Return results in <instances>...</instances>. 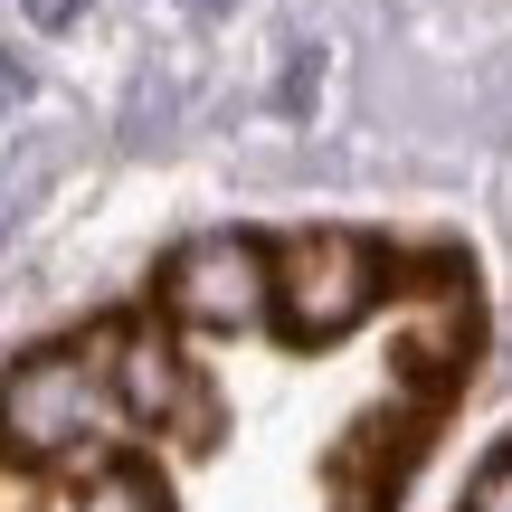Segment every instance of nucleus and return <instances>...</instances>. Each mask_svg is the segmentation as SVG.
<instances>
[{
  "label": "nucleus",
  "mask_w": 512,
  "mask_h": 512,
  "mask_svg": "<svg viewBox=\"0 0 512 512\" xmlns=\"http://www.w3.org/2000/svg\"><path fill=\"white\" fill-rule=\"evenodd\" d=\"M105 408H114L105 342L95 351L48 342V351H29V361L0 370V446L29 456V465H57V456H76V446H95L105 437Z\"/></svg>",
  "instance_id": "f257e3e1"
},
{
  "label": "nucleus",
  "mask_w": 512,
  "mask_h": 512,
  "mask_svg": "<svg viewBox=\"0 0 512 512\" xmlns=\"http://www.w3.org/2000/svg\"><path fill=\"white\" fill-rule=\"evenodd\" d=\"M380 304V247L351 228H304L275 247V323L294 342H342Z\"/></svg>",
  "instance_id": "f03ea898"
},
{
  "label": "nucleus",
  "mask_w": 512,
  "mask_h": 512,
  "mask_svg": "<svg viewBox=\"0 0 512 512\" xmlns=\"http://www.w3.org/2000/svg\"><path fill=\"white\" fill-rule=\"evenodd\" d=\"M162 304L181 313V323H209V332H238L256 313L275 304V256L238 238V228H219V238H190L181 256L162 266Z\"/></svg>",
  "instance_id": "7ed1b4c3"
},
{
  "label": "nucleus",
  "mask_w": 512,
  "mask_h": 512,
  "mask_svg": "<svg viewBox=\"0 0 512 512\" xmlns=\"http://www.w3.org/2000/svg\"><path fill=\"white\" fill-rule=\"evenodd\" d=\"M105 389H114V408H124V418H143V427H162V418H181V408H190L181 351H171L162 332H143V323L105 332Z\"/></svg>",
  "instance_id": "20e7f679"
},
{
  "label": "nucleus",
  "mask_w": 512,
  "mask_h": 512,
  "mask_svg": "<svg viewBox=\"0 0 512 512\" xmlns=\"http://www.w3.org/2000/svg\"><path fill=\"white\" fill-rule=\"evenodd\" d=\"M76 512H171V494H162L152 465H105V475L76 494Z\"/></svg>",
  "instance_id": "39448f33"
},
{
  "label": "nucleus",
  "mask_w": 512,
  "mask_h": 512,
  "mask_svg": "<svg viewBox=\"0 0 512 512\" xmlns=\"http://www.w3.org/2000/svg\"><path fill=\"white\" fill-rule=\"evenodd\" d=\"M465 512H512V446H503L494 465H484L475 484H465Z\"/></svg>",
  "instance_id": "423d86ee"
},
{
  "label": "nucleus",
  "mask_w": 512,
  "mask_h": 512,
  "mask_svg": "<svg viewBox=\"0 0 512 512\" xmlns=\"http://www.w3.org/2000/svg\"><path fill=\"white\" fill-rule=\"evenodd\" d=\"M29 181H38V152H29V162H10V181H0V238L19 228V200H29Z\"/></svg>",
  "instance_id": "0eeeda50"
},
{
  "label": "nucleus",
  "mask_w": 512,
  "mask_h": 512,
  "mask_svg": "<svg viewBox=\"0 0 512 512\" xmlns=\"http://www.w3.org/2000/svg\"><path fill=\"white\" fill-rule=\"evenodd\" d=\"M19 10H29L38 29H76V19H86V0H19Z\"/></svg>",
  "instance_id": "6e6552de"
},
{
  "label": "nucleus",
  "mask_w": 512,
  "mask_h": 512,
  "mask_svg": "<svg viewBox=\"0 0 512 512\" xmlns=\"http://www.w3.org/2000/svg\"><path fill=\"white\" fill-rule=\"evenodd\" d=\"M484 105H494V124L512 133V57H503V67H494V86H484Z\"/></svg>",
  "instance_id": "1a4fd4ad"
},
{
  "label": "nucleus",
  "mask_w": 512,
  "mask_h": 512,
  "mask_svg": "<svg viewBox=\"0 0 512 512\" xmlns=\"http://www.w3.org/2000/svg\"><path fill=\"white\" fill-rule=\"evenodd\" d=\"M0 105H19V67H0Z\"/></svg>",
  "instance_id": "9d476101"
},
{
  "label": "nucleus",
  "mask_w": 512,
  "mask_h": 512,
  "mask_svg": "<svg viewBox=\"0 0 512 512\" xmlns=\"http://www.w3.org/2000/svg\"><path fill=\"white\" fill-rule=\"evenodd\" d=\"M190 10H219V0H190Z\"/></svg>",
  "instance_id": "9b49d317"
}]
</instances>
